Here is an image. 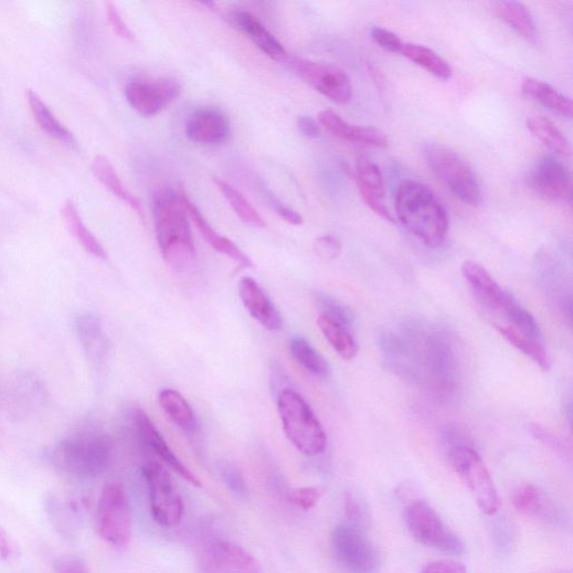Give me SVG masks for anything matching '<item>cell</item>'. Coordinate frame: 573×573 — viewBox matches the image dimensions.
Returning <instances> with one entry per match:
<instances>
[{"label":"cell","mask_w":573,"mask_h":573,"mask_svg":"<svg viewBox=\"0 0 573 573\" xmlns=\"http://www.w3.org/2000/svg\"><path fill=\"white\" fill-rule=\"evenodd\" d=\"M156 236L163 259L179 272L193 269L197 251L182 193L162 189L152 202Z\"/></svg>","instance_id":"1"},{"label":"cell","mask_w":573,"mask_h":573,"mask_svg":"<svg viewBox=\"0 0 573 573\" xmlns=\"http://www.w3.org/2000/svg\"><path fill=\"white\" fill-rule=\"evenodd\" d=\"M395 212L401 224L427 247L437 248L444 242L449 216L444 204L426 185L403 182L396 192Z\"/></svg>","instance_id":"2"},{"label":"cell","mask_w":573,"mask_h":573,"mask_svg":"<svg viewBox=\"0 0 573 573\" xmlns=\"http://www.w3.org/2000/svg\"><path fill=\"white\" fill-rule=\"evenodd\" d=\"M113 459L112 438L102 433L68 437L54 448L53 460L63 473L82 479H93L107 471Z\"/></svg>","instance_id":"3"},{"label":"cell","mask_w":573,"mask_h":573,"mask_svg":"<svg viewBox=\"0 0 573 573\" xmlns=\"http://www.w3.org/2000/svg\"><path fill=\"white\" fill-rule=\"evenodd\" d=\"M277 406L284 433L300 453L318 456L326 450V433L310 405L298 392L283 390L278 395Z\"/></svg>","instance_id":"4"},{"label":"cell","mask_w":573,"mask_h":573,"mask_svg":"<svg viewBox=\"0 0 573 573\" xmlns=\"http://www.w3.org/2000/svg\"><path fill=\"white\" fill-rule=\"evenodd\" d=\"M429 169L460 201L478 206L481 201L480 187L468 163L453 149L429 144L424 149Z\"/></svg>","instance_id":"5"},{"label":"cell","mask_w":573,"mask_h":573,"mask_svg":"<svg viewBox=\"0 0 573 573\" xmlns=\"http://www.w3.org/2000/svg\"><path fill=\"white\" fill-rule=\"evenodd\" d=\"M449 459L479 510L488 517L496 516L500 509L498 489L477 452L465 445H456L450 449Z\"/></svg>","instance_id":"6"},{"label":"cell","mask_w":573,"mask_h":573,"mask_svg":"<svg viewBox=\"0 0 573 573\" xmlns=\"http://www.w3.org/2000/svg\"><path fill=\"white\" fill-rule=\"evenodd\" d=\"M149 490L151 516L162 528L178 527L184 514V503L169 471L157 463L141 469Z\"/></svg>","instance_id":"7"},{"label":"cell","mask_w":573,"mask_h":573,"mask_svg":"<svg viewBox=\"0 0 573 573\" xmlns=\"http://www.w3.org/2000/svg\"><path fill=\"white\" fill-rule=\"evenodd\" d=\"M100 537L116 548H125L131 539V516L123 486L110 482L103 489L97 508Z\"/></svg>","instance_id":"8"},{"label":"cell","mask_w":573,"mask_h":573,"mask_svg":"<svg viewBox=\"0 0 573 573\" xmlns=\"http://www.w3.org/2000/svg\"><path fill=\"white\" fill-rule=\"evenodd\" d=\"M406 524L420 543L446 554H463L465 549L463 541L449 530L427 502L417 501L407 508Z\"/></svg>","instance_id":"9"},{"label":"cell","mask_w":573,"mask_h":573,"mask_svg":"<svg viewBox=\"0 0 573 573\" xmlns=\"http://www.w3.org/2000/svg\"><path fill=\"white\" fill-rule=\"evenodd\" d=\"M181 95V86L174 78L131 79L126 88L130 107L144 117H152L173 104Z\"/></svg>","instance_id":"10"},{"label":"cell","mask_w":573,"mask_h":573,"mask_svg":"<svg viewBox=\"0 0 573 573\" xmlns=\"http://www.w3.org/2000/svg\"><path fill=\"white\" fill-rule=\"evenodd\" d=\"M296 71L306 84L336 104H348L353 94L349 75L341 68L325 63L297 61Z\"/></svg>","instance_id":"11"},{"label":"cell","mask_w":573,"mask_h":573,"mask_svg":"<svg viewBox=\"0 0 573 573\" xmlns=\"http://www.w3.org/2000/svg\"><path fill=\"white\" fill-rule=\"evenodd\" d=\"M337 558L353 573H371L376 565V553L368 537L357 527L341 524L332 533Z\"/></svg>","instance_id":"12"},{"label":"cell","mask_w":573,"mask_h":573,"mask_svg":"<svg viewBox=\"0 0 573 573\" xmlns=\"http://www.w3.org/2000/svg\"><path fill=\"white\" fill-rule=\"evenodd\" d=\"M200 564L204 573H263L261 562L253 554L224 541L206 545Z\"/></svg>","instance_id":"13"},{"label":"cell","mask_w":573,"mask_h":573,"mask_svg":"<svg viewBox=\"0 0 573 573\" xmlns=\"http://www.w3.org/2000/svg\"><path fill=\"white\" fill-rule=\"evenodd\" d=\"M533 190L552 201H570L572 194L571 176L564 163L555 156L542 157L531 176Z\"/></svg>","instance_id":"14"},{"label":"cell","mask_w":573,"mask_h":573,"mask_svg":"<svg viewBox=\"0 0 573 573\" xmlns=\"http://www.w3.org/2000/svg\"><path fill=\"white\" fill-rule=\"evenodd\" d=\"M461 275L478 303L489 311L502 314L510 297L490 274L475 262H465Z\"/></svg>","instance_id":"15"},{"label":"cell","mask_w":573,"mask_h":573,"mask_svg":"<svg viewBox=\"0 0 573 573\" xmlns=\"http://www.w3.org/2000/svg\"><path fill=\"white\" fill-rule=\"evenodd\" d=\"M238 296L245 309L268 331L282 329V316L268 295L252 277H242Z\"/></svg>","instance_id":"16"},{"label":"cell","mask_w":573,"mask_h":573,"mask_svg":"<svg viewBox=\"0 0 573 573\" xmlns=\"http://www.w3.org/2000/svg\"><path fill=\"white\" fill-rule=\"evenodd\" d=\"M136 426L141 441L151 449L163 463L168 464L178 475L195 487H201L199 478L181 461L168 442L163 439L149 416L137 411Z\"/></svg>","instance_id":"17"},{"label":"cell","mask_w":573,"mask_h":573,"mask_svg":"<svg viewBox=\"0 0 573 573\" xmlns=\"http://www.w3.org/2000/svg\"><path fill=\"white\" fill-rule=\"evenodd\" d=\"M185 132L190 140L203 145L223 142L230 134V121L220 110L201 109L194 113L187 123Z\"/></svg>","instance_id":"18"},{"label":"cell","mask_w":573,"mask_h":573,"mask_svg":"<svg viewBox=\"0 0 573 573\" xmlns=\"http://www.w3.org/2000/svg\"><path fill=\"white\" fill-rule=\"evenodd\" d=\"M318 123L335 137L354 144L372 147H385L388 137L384 132L372 127L354 126L331 110L320 112Z\"/></svg>","instance_id":"19"},{"label":"cell","mask_w":573,"mask_h":573,"mask_svg":"<svg viewBox=\"0 0 573 573\" xmlns=\"http://www.w3.org/2000/svg\"><path fill=\"white\" fill-rule=\"evenodd\" d=\"M182 199L189 217L214 251L231 258L243 268L253 266L251 258L245 255L230 238L217 233L214 227L206 221L200 210L189 200L184 193H182Z\"/></svg>","instance_id":"20"},{"label":"cell","mask_w":573,"mask_h":573,"mask_svg":"<svg viewBox=\"0 0 573 573\" xmlns=\"http://www.w3.org/2000/svg\"><path fill=\"white\" fill-rule=\"evenodd\" d=\"M230 21L236 30L273 60L283 61L287 57V52L282 43L253 14L243 11L234 12Z\"/></svg>","instance_id":"21"},{"label":"cell","mask_w":573,"mask_h":573,"mask_svg":"<svg viewBox=\"0 0 573 573\" xmlns=\"http://www.w3.org/2000/svg\"><path fill=\"white\" fill-rule=\"evenodd\" d=\"M76 332L89 361L95 365L104 364L110 346L102 320L94 315L81 316L76 320Z\"/></svg>","instance_id":"22"},{"label":"cell","mask_w":573,"mask_h":573,"mask_svg":"<svg viewBox=\"0 0 573 573\" xmlns=\"http://www.w3.org/2000/svg\"><path fill=\"white\" fill-rule=\"evenodd\" d=\"M317 326L326 341L343 360L352 361L357 358L359 347L350 327L325 314L318 316Z\"/></svg>","instance_id":"23"},{"label":"cell","mask_w":573,"mask_h":573,"mask_svg":"<svg viewBox=\"0 0 573 573\" xmlns=\"http://www.w3.org/2000/svg\"><path fill=\"white\" fill-rule=\"evenodd\" d=\"M93 172L97 180L117 199L126 203L140 216H144L141 201L127 190L112 161L105 156H97L93 162Z\"/></svg>","instance_id":"24"},{"label":"cell","mask_w":573,"mask_h":573,"mask_svg":"<svg viewBox=\"0 0 573 573\" xmlns=\"http://www.w3.org/2000/svg\"><path fill=\"white\" fill-rule=\"evenodd\" d=\"M31 113L40 128L50 137L68 146H75L73 134L56 118L43 99L33 91L26 92Z\"/></svg>","instance_id":"25"},{"label":"cell","mask_w":573,"mask_h":573,"mask_svg":"<svg viewBox=\"0 0 573 573\" xmlns=\"http://www.w3.org/2000/svg\"><path fill=\"white\" fill-rule=\"evenodd\" d=\"M158 402L169 418L181 429L194 432L198 421L192 406L187 399L177 390L166 389L158 394Z\"/></svg>","instance_id":"26"},{"label":"cell","mask_w":573,"mask_h":573,"mask_svg":"<svg viewBox=\"0 0 573 573\" xmlns=\"http://www.w3.org/2000/svg\"><path fill=\"white\" fill-rule=\"evenodd\" d=\"M64 221L84 250L96 258L106 261L107 252L96 235L88 229L73 201H66L62 209Z\"/></svg>","instance_id":"27"},{"label":"cell","mask_w":573,"mask_h":573,"mask_svg":"<svg viewBox=\"0 0 573 573\" xmlns=\"http://www.w3.org/2000/svg\"><path fill=\"white\" fill-rule=\"evenodd\" d=\"M522 93L562 117H572L571 100L548 84H544L543 81L533 77L526 78L522 84Z\"/></svg>","instance_id":"28"},{"label":"cell","mask_w":573,"mask_h":573,"mask_svg":"<svg viewBox=\"0 0 573 573\" xmlns=\"http://www.w3.org/2000/svg\"><path fill=\"white\" fill-rule=\"evenodd\" d=\"M346 172L357 183L361 197H372L382 200L385 195L384 180L380 169L369 158L361 156L357 161V173L347 166Z\"/></svg>","instance_id":"29"},{"label":"cell","mask_w":573,"mask_h":573,"mask_svg":"<svg viewBox=\"0 0 573 573\" xmlns=\"http://www.w3.org/2000/svg\"><path fill=\"white\" fill-rule=\"evenodd\" d=\"M401 54L439 78L449 79L453 75L449 63L426 46L404 44Z\"/></svg>","instance_id":"30"},{"label":"cell","mask_w":573,"mask_h":573,"mask_svg":"<svg viewBox=\"0 0 573 573\" xmlns=\"http://www.w3.org/2000/svg\"><path fill=\"white\" fill-rule=\"evenodd\" d=\"M531 134L551 151L561 156L570 155V146L561 130L548 118L533 116L528 119Z\"/></svg>","instance_id":"31"},{"label":"cell","mask_w":573,"mask_h":573,"mask_svg":"<svg viewBox=\"0 0 573 573\" xmlns=\"http://www.w3.org/2000/svg\"><path fill=\"white\" fill-rule=\"evenodd\" d=\"M289 351L295 361L307 372L325 378L330 374V364L304 338H294L289 343Z\"/></svg>","instance_id":"32"},{"label":"cell","mask_w":573,"mask_h":573,"mask_svg":"<svg viewBox=\"0 0 573 573\" xmlns=\"http://www.w3.org/2000/svg\"><path fill=\"white\" fill-rule=\"evenodd\" d=\"M497 330L500 335L516 349L529 357L541 369L548 371L550 369V360L547 351L539 342L528 337L520 335L510 325H497Z\"/></svg>","instance_id":"33"},{"label":"cell","mask_w":573,"mask_h":573,"mask_svg":"<svg viewBox=\"0 0 573 573\" xmlns=\"http://www.w3.org/2000/svg\"><path fill=\"white\" fill-rule=\"evenodd\" d=\"M214 183L217 189L224 195L226 201L230 203L231 208L234 210L235 214L244 222L255 227H265L266 222L259 214V212L254 208V205L244 198V195L234 189L227 182L214 179Z\"/></svg>","instance_id":"34"},{"label":"cell","mask_w":573,"mask_h":573,"mask_svg":"<svg viewBox=\"0 0 573 573\" xmlns=\"http://www.w3.org/2000/svg\"><path fill=\"white\" fill-rule=\"evenodd\" d=\"M502 315L511 322V327L520 335L533 340L540 339V327L535 318L510 295Z\"/></svg>","instance_id":"35"},{"label":"cell","mask_w":573,"mask_h":573,"mask_svg":"<svg viewBox=\"0 0 573 573\" xmlns=\"http://www.w3.org/2000/svg\"><path fill=\"white\" fill-rule=\"evenodd\" d=\"M499 14L502 20L516 32L527 39L535 36V24L529 10L518 2L499 4Z\"/></svg>","instance_id":"36"},{"label":"cell","mask_w":573,"mask_h":573,"mask_svg":"<svg viewBox=\"0 0 573 573\" xmlns=\"http://www.w3.org/2000/svg\"><path fill=\"white\" fill-rule=\"evenodd\" d=\"M513 505L522 514H538L542 508L540 490L532 484H523L519 486L513 497Z\"/></svg>","instance_id":"37"},{"label":"cell","mask_w":573,"mask_h":573,"mask_svg":"<svg viewBox=\"0 0 573 573\" xmlns=\"http://www.w3.org/2000/svg\"><path fill=\"white\" fill-rule=\"evenodd\" d=\"M314 253L323 262H333L342 254V243L331 234L319 236L314 242Z\"/></svg>","instance_id":"38"},{"label":"cell","mask_w":573,"mask_h":573,"mask_svg":"<svg viewBox=\"0 0 573 573\" xmlns=\"http://www.w3.org/2000/svg\"><path fill=\"white\" fill-rule=\"evenodd\" d=\"M316 300L322 310L321 314L330 316L348 327L352 325L354 316L347 306L325 295H318Z\"/></svg>","instance_id":"39"},{"label":"cell","mask_w":573,"mask_h":573,"mask_svg":"<svg viewBox=\"0 0 573 573\" xmlns=\"http://www.w3.org/2000/svg\"><path fill=\"white\" fill-rule=\"evenodd\" d=\"M320 496V490L316 487H301L290 490L288 500L297 508L309 511L316 507Z\"/></svg>","instance_id":"40"},{"label":"cell","mask_w":573,"mask_h":573,"mask_svg":"<svg viewBox=\"0 0 573 573\" xmlns=\"http://www.w3.org/2000/svg\"><path fill=\"white\" fill-rule=\"evenodd\" d=\"M371 36L380 47L391 53H401L404 45L396 34L382 28H373Z\"/></svg>","instance_id":"41"},{"label":"cell","mask_w":573,"mask_h":573,"mask_svg":"<svg viewBox=\"0 0 573 573\" xmlns=\"http://www.w3.org/2000/svg\"><path fill=\"white\" fill-rule=\"evenodd\" d=\"M107 19L109 25L117 36L127 41H135V34L128 28L117 7L114 3H107Z\"/></svg>","instance_id":"42"},{"label":"cell","mask_w":573,"mask_h":573,"mask_svg":"<svg viewBox=\"0 0 573 573\" xmlns=\"http://www.w3.org/2000/svg\"><path fill=\"white\" fill-rule=\"evenodd\" d=\"M56 573H91L84 560L76 555L61 556L55 561Z\"/></svg>","instance_id":"43"},{"label":"cell","mask_w":573,"mask_h":573,"mask_svg":"<svg viewBox=\"0 0 573 573\" xmlns=\"http://www.w3.org/2000/svg\"><path fill=\"white\" fill-rule=\"evenodd\" d=\"M221 474L224 482L232 490V492L241 496H244L245 492H247V486H245V481L236 468L230 465L224 466L221 470Z\"/></svg>","instance_id":"44"},{"label":"cell","mask_w":573,"mask_h":573,"mask_svg":"<svg viewBox=\"0 0 573 573\" xmlns=\"http://www.w3.org/2000/svg\"><path fill=\"white\" fill-rule=\"evenodd\" d=\"M423 573H467V570L461 563L442 560L429 563Z\"/></svg>","instance_id":"45"},{"label":"cell","mask_w":573,"mask_h":573,"mask_svg":"<svg viewBox=\"0 0 573 573\" xmlns=\"http://www.w3.org/2000/svg\"><path fill=\"white\" fill-rule=\"evenodd\" d=\"M297 126L303 136L309 139H316L320 136V125L311 117H299L297 120Z\"/></svg>","instance_id":"46"},{"label":"cell","mask_w":573,"mask_h":573,"mask_svg":"<svg viewBox=\"0 0 573 573\" xmlns=\"http://www.w3.org/2000/svg\"><path fill=\"white\" fill-rule=\"evenodd\" d=\"M274 208L278 215L289 224L301 225L304 223L303 216L287 205H284L278 201H274Z\"/></svg>","instance_id":"47"},{"label":"cell","mask_w":573,"mask_h":573,"mask_svg":"<svg viewBox=\"0 0 573 573\" xmlns=\"http://www.w3.org/2000/svg\"><path fill=\"white\" fill-rule=\"evenodd\" d=\"M13 545L7 532L0 528V558L7 560L13 554Z\"/></svg>","instance_id":"48"},{"label":"cell","mask_w":573,"mask_h":573,"mask_svg":"<svg viewBox=\"0 0 573 573\" xmlns=\"http://www.w3.org/2000/svg\"><path fill=\"white\" fill-rule=\"evenodd\" d=\"M346 510H347V514H348L349 519H351L352 521L361 520V518H362L361 508L358 505V502L354 500V498H352L351 496H349L346 499Z\"/></svg>","instance_id":"49"}]
</instances>
